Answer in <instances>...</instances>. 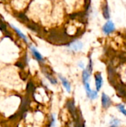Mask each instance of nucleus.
<instances>
[{"label":"nucleus","mask_w":126,"mask_h":127,"mask_svg":"<svg viewBox=\"0 0 126 127\" xmlns=\"http://www.w3.org/2000/svg\"><path fill=\"white\" fill-rule=\"evenodd\" d=\"M10 26L14 29V31L17 33V34H18V35H19V36L22 39H24V41H25V42H27V39L26 36H25V35H24V33H22L19 28H17L16 26H14V25H10Z\"/></svg>","instance_id":"11"},{"label":"nucleus","mask_w":126,"mask_h":127,"mask_svg":"<svg viewBox=\"0 0 126 127\" xmlns=\"http://www.w3.org/2000/svg\"><path fill=\"white\" fill-rule=\"evenodd\" d=\"M83 85H84V88H85V90L87 97L90 100H94L97 99V97L99 96L98 92L97 90H92L91 88L90 83L88 82V83H83Z\"/></svg>","instance_id":"1"},{"label":"nucleus","mask_w":126,"mask_h":127,"mask_svg":"<svg viewBox=\"0 0 126 127\" xmlns=\"http://www.w3.org/2000/svg\"><path fill=\"white\" fill-rule=\"evenodd\" d=\"M58 77H59V80H61L62 84L64 89H65V91H66L68 93H70V92H71V83H69V81H68L65 77H63V76L61 75V74H58Z\"/></svg>","instance_id":"7"},{"label":"nucleus","mask_w":126,"mask_h":127,"mask_svg":"<svg viewBox=\"0 0 126 127\" xmlns=\"http://www.w3.org/2000/svg\"><path fill=\"white\" fill-rule=\"evenodd\" d=\"M56 116L55 115L52 114L50 115V125L49 127H56Z\"/></svg>","instance_id":"14"},{"label":"nucleus","mask_w":126,"mask_h":127,"mask_svg":"<svg viewBox=\"0 0 126 127\" xmlns=\"http://www.w3.org/2000/svg\"><path fill=\"white\" fill-rule=\"evenodd\" d=\"M68 48L74 52H78L79 51H81L83 48V43L81 41L79 40H75L71 42L68 45Z\"/></svg>","instance_id":"3"},{"label":"nucleus","mask_w":126,"mask_h":127,"mask_svg":"<svg viewBox=\"0 0 126 127\" xmlns=\"http://www.w3.org/2000/svg\"><path fill=\"white\" fill-rule=\"evenodd\" d=\"M18 18L21 19H22V21H24V22L28 21V19H27V18L26 17V16H25L23 13H19V14L18 15Z\"/></svg>","instance_id":"15"},{"label":"nucleus","mask_w":126,"mask_h":127,"mask_svg":"<svg viewBox=\"0 0 126 127\" xmlns=\"http://www.w3.org/2000/svg\"><path fill=\"white\" fill-rule=\"evenodd\" d=\"M117 109L120 112H121L124 116H126V106H125V105H123V104H122V103L117 104Z\"/></svg>","instance_id":"13"},{"label":"nucleus","mask_w":126,"mask_h":127,"mask_svg":"<svg viewBox=\"0 0 126 127\" xmlns=\"http://www.w3.org/2000/svg\"><path fill=\"white\" fill-rule=\"evenodd\" d=\"M102 15L103 17L109 20L110 17H111V14H110V9H109V6H108V3L106 0H105V1L102 3Z\"/></svg>","instance_id":"6"},{"label":"nucleus","mask_w":126,"mask_h":127,"mask_svg":"<svg viewBox=\"0 0 126 127\" xmlns=\"http://www.w3.org/2000/svg\"><path fill=\"white\" fill-rule=\"evenodd\" d=\"M101 103H102V108L105 109H108L112 105V100H111V97L108 95H106L105 93H102V94Z\"/></svg>","instance_id":"5"},{"label":"nucleus","mask_w":126,"mask_h":127,"mask_svg":"<svg viewBox=\"0 0 126 127\" xmlns=\"http://www.w3.org/2000/svg\"><path fill=\"white\" fill-rule=\"evenodd\" d=\"M110 127H119L120 125V120L117 118H112L109 122Z\"/></svg>","instance_id":"10"},{"label":"nucleus","mask_w":126,"mask_h":127,"mask_svg":"<svg viewBox=\"0 0 126 127\" xmlns=\"http://www.w3.org/2000/svg\"><path fill=\"white\" fill-rule=\"evenodd\" d=\"M94 80H95V88L97 92H100L103 85V77L100 72H96L94 74Z\"/></svg>","instance_id":"4"},{"label":"nucleus","mask_w":126,"mask_h":127,"mask_svg":"<svg viewBox=\"0 0 126 127\" xmlns=\"http://www.w3.org/2000/svg\"><path fill=\"white\" fill-rule=\"evenodd\" d=\"M105 35H109L115 31V25L111 20H108L102 28Z\"/></svg>","instance_id":"2"},{"label":"nucleus","mask_w":126,"mask_h":127,"mask_svg":"<svg viewBox=\"0 0 126 127\" xmlns=\"http://www.w3.org/2000/svg\"><path fill=\"white\" fill-rule=\"evenodd\" d=\"M78 66H79L80 68H82V70H84V69L85 68V63H84L83 62H82V61H80V62H79V63H78Z\"/></svg>","instance_id":"16"},{"label":"nucleus","mask_w":126,"mask_h":127,"mask_svg":"<svg viewBox=\"0 0 126 127\" xmlns=\"http://www.w3.org/2000/svg\"><path fill=\"white\" fill-rule=\"evenodd\" d=\"M91 73L89 72L86 68H85L84 70H82V83H88L90 77H91Z\"/></svg>","instance_id":"9"},{"label":"nucleus","mask_w":126,"mask_h":127,"mask_svg":"<svg viewBox=\"0 0 126 127\" xmlns=\"http://www.w3.org/2000/svg\"><path fill=\"white\" fill-rule=\"evenodd\" d=\"M45 75L46 78L50 81V83L52 85H56V84L58 83L57 80H56V78H54L52 75H50V74L45 72Z\"/></svg>","instance_id":"12"},{"label":"nucleus","mask_w":126,"mask_h":127,"mask_svg":"<svg viewBox=\"0 0 126 127\" xmlns=\"http://www.w3.org/2000/svg\"><path fill=\"white\" fill-rule=\"evenodd\" d=\"M30 49L32 52L33 56L34 57V58L39 62V63H44L45 60L44 57H42V55L37 51V49L34 47V46H30Z\"/></svg>","instance_id":"8"}]
</instances>
